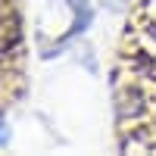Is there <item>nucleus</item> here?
Returning <instances> with one entry per match:
<instances>
[{"label":"nucleus","mask_w":156,"mask_h":156,"mask_svg":"<svg viewBox=\"0 0 156 156\" xmlns=\"http://www.w3.org/2000/svg\"><path fill=\"white\" fill-rule=\"evenodd\" d=\"M115 144L125 153H156V0L128 12L112 62Z\"/></svg>","instance_id":"nucleus-1"},{"label":"nucleus","mask_w":156,"mask_h":156,"mask_svg":"<svg viewBox=\"0 0 156 156\" xmlns=\"http://www.w3.org/2000/svg\"><path fill=\"white\" fill-rule=\"evenodd\" d=\"M25 94V31L22 0H0V115Z\"/></svg>","instance_id":"nucleus-2"}]
</instances>
